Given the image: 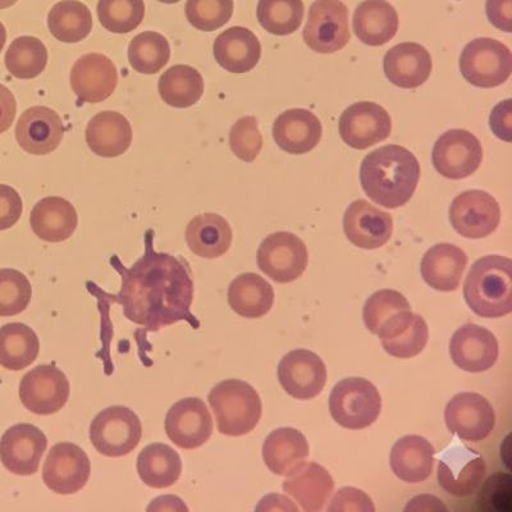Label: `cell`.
Returning <instances> with one entry per match:
<instances>
[{
	"label": "cell",
	"instance_id": "cell-1",
	"mask_svg": "<svg viewBox=\"0 0 512 512\" xmlns=\"http://www.w3.org/2000/svg\"><path fill=\"white\" fill-rule=\"evenodd\" d=\"M111 264L122 278L121 290L107 294L93 282L86 288L98 300L102 319L107 318L113 304L122 306L123 315L141 327L140 340L181 320L198 329L200 322L191 313L194 281L185 259L154 250V231L145 233V253L131 268H126L117 255Z\"/></svg>",
	"mask_w": 512,
	"mask_h": 512
},
{
	"label": "cell",
	"instance_id": "cell-2",
	"mask_svg": "<svg viewBox=\"0 0 512 512\" xmlns=\"http://www.w3.org/2000/svg\"><path fill=\"white\" fill-rule=\"evenodd\" d=\"M360 181L374 203L388 209L404 207L418 187L420 164L404 146H383L364 158Z\"/></svg>",
	"mask_w": 512,
	"mask_h": 512
},
{
	"label": "cell",
	"instance_id": "cell-3",
	"mask_svg": "<svg viewBox=\"0 0 512 512\" xmlns=\"http://www.w3.org/2000/svg\"><path fill=\"white\" fill-rule=\"evenodd\" d=\"M466 304L479 317L496 319L512 312V262L488 255L472 265L464 283Z\"/></svg>",
	"mask_w": 512,
	"mask_h": 512
},
{
	"label": "cell",
	"instance_id": "cell-4",
	"mask_svg": "<svg viewBox=\"0 0 512 512\" xmlns=\"http://www.w3.org/2000/svg\"><path fill=\"white\" fill-rule=\"evenodd\" d=\"M208 401L218 431L224 436L240 437L254 431L262 418V400L249 383L240 379H227L209 392Z\"/></svg>",
	"mask_w": 512,
	"mask_h": 512
},
{
	"label": "cell",
	"instance_id": "cell-5",
	"mask_svg": "<svg viewBox=\"0 0 512 512\" xmlns=\"http://www.w3.org/2000/svg\"><path fill=\"white\" fill-rule=\"evenodd\" d=\"M329 410L341 427L358 431L376 423L381 414L382 399L377 387L368 379L346 378L333 387Z\"/></svg>",
	"mask_w": 512,
	"mask_h": 512
},
{
	"label": "cell",
	"instance_id": "cell-6",
	"mask_svg": "<svg viewBox=\"0 0 512 512\" xmlns=\"http://www.w3.org/2000/svg\"><path fill=\"white\" fill-rule=\"evenodd\" d=\"M459 64L461 75L469 84L492 89L510 79L512 53L501 41L479 38L466 45Z\"/></svg>",
	"mask_w": 512,
	"mask_h": 512
},
{
	"label": "cell",
	"instance_id": "cell-7",
	"mask_svg": "<svg viewBox=\"0 0 512 512\" xmlns=\"http://www.w3.org/2000/svg\"><path fill=\"white\" fill-rule=\"evenodd\" d=\"M143 437V425L126 406H111L100 411L90 425V441L104 456L122 457L134 451Z\"/></svg>",
	"mask_w": 512,
	"mask_h": 512
},
{
	"label": "cell",
	"instance_id": "cell-8",
	"mask_svg": "<svg viewBox=\"0 0 512 512\" xmlns=\"http://www.w3.org/2000/svg\"><path fill=\"white\" fill-rule=\"evenodd\" d=\"M305 44L314 52L336 53L351 39L349 9L341 0H315L303 32Z\"/></svg>",
	"mask_w": 512,
	"mask_h": 512
},
{
	"label": "cell",
	"instance_id": "cell-9",
	"mask_svg": "<svg viewBox=\"0 0 512 512\" xmlns=\"http://www.w3.org/2000/svg\"><path fill=\"white\" fill-rule=\"evenodd\" d=\"M308 263V248L294 233H272L259 246L258 267L274 282L296 281L303 276Z\"/></svg>",
	"mask_w": 512,
	"mask_h": 512
},
{
	"label": "cell",
	"instance_id": "cell-10",
	"mask_svg": "<svg viewBox=\"0 0 512 512\" xmlns=\"http://www.w3.org/2000/svg\"><path fill=\"white\" fill-rule=\"evenodd\" d=\"M450 222L454 230L466 239H484L500 226V204L486 191H465L452 201Z\"/></svg>",
	"mask_w": 512,
	"mask_h": 512
},
{
	"label": "cell",
	"instance_id": "cell-11",
	"mask_svg": "<svg viewBox=\"0 0 512 512\" xmlns=\"http://www.w3.org/2000/svg\"><path fill=\"white\" fill-rule=\"evenodd\" d=\"M433 166L448 180H461L478 171L483 160L482 144L466 130H450L434 144Z\"/></svg>",
	"mask_w": 512,
	"mask_h": 512
},
{
	"label": "cell",
	"instance_id": "cell-12",
	"mask_svg": "<svg viewBox=\"0 0 512 512\" xmlns=\"http://www.w3.org/2000/svg\"><path fill=\"white\" fill-rule=\"evenodd\" d=\"M70 397V382L56 365H39L25 374L20 384L22 405L32 414L53 415Z\"/></svg>",
	"mask_w": 512,
	"mask_h": 512
},
{
	"label": "cell",
	"instance_id": "cell-13",
	"mask_svg": "<svg viewBox=\"0 0 512 512\" xmlns=\"http://www.w3.org/2000/svg\"><path fill=\"white\" fill-rule=\"evenodd\" d=\"M89 456L75 443L61 442L50 448L43 468V480L58 495H75L89 482Z\"/></svg>",
	"mask_w": 512,
	"mask_h": 512
},
{
	"label": "cell",
	"instance_id": "cell-14",
	"mask_svg": "<svg viewBox=\"0 0 512 512\" xmlns=\"http://www.w3.org/2000/svg\"><path fill=\"white\" fill-rule=\"evenodd\" d=\"M448 431L463 441L486 440L495 429L496 415L486 397L475 392L457 393L445 410Z\"/></svg>",
	"mask_w": 512,
	"mask_h": 512
},
{
	"label": "cell",
	"instance_id": "cell-15",
	"mask_svg": "<svg viewBox=\"0 0 512 512\" xmlns=\"http://www.w3.org/2000/svg\"><path fill=\"white\" fill-rule=\"evenodd\" d=\"M486 463L482 456L463 443L447 448L438 463V483L455 497L473 495L486 477Z\"/></svg>",
	"mask_w": 512,
	"mask_h": 512
},
{
	"label": "cell",
	"instance_id": "cell-16",
	"mask_svg": "<svg viewBox=\"0 0 512 512\" xmlns=\"http://www.w3.org/2000/svg\"><path fill=\"white\" fill-rule=\"evenodd\" d=\"M390 114L377 103L360 102L347 108L340 118V135L346 145L364 150L391 135Z\"/></svg>",
	"mask_w": 512,
	"mask_h": 512
},
{
	"label": "cell",
	"instance_id": "cell-17",
	"mask_svg": "<svg viewBox=\"0 0 512 512\" xmlns=\"http://www.w3.org/2000/svg\"><path fill=\"white\" fill-rule=\"evenodd\" d=\"M47 447V436L40 428L26 423L13 425L0 440V460L8 472L29 477L38 472Z\"/></svg>",
	"mask_w": 512,
	"mask_h": 512
},
{
	"label": "cell",
	"instance_id": "cell-18",
	"mask_svg": "<svg viewBox=\"0 0 512 512\" xmlns=\"http://www.w3.org/2000/svg\"><path fill=\"white\" fill-rule=\"evenodd\" d=\"M278 379L283 390L294 399L312 400L326 386V364L313 351L294 350L280 361Z\"/></svg>",
	"mask_w": 512,
	"mask_h": 512
},
{
	"label": "cell",
	"instance_id": "cell-19",
	"mask_svg": "<svg viewBox=\"0 0 512 512\" xmlns=\"http://www.w3.org/2000/svg\"><path fill=\"white\" fill-rule=\"evenodd\" d=\"M164 428L169 440L176 446L184 450H195L212 437V415L203 400L189 397L176 402L169 409Z\"/></svg>",
	"mask_w": 512,
	"mask_h": 512
},
{
	"label": "cell",
	"instance_id": "cell-20",
	"mask_svg": "<svg viewBox=\"0 0 512 512\" xmlns=\"http://www.w3.org/2000/svg\"><path fill=\"white\" fill-rule=\"evenodd\" d=\"M498 354L500 349L496 336L478 324H465L451 338V359L465 372H487L496 364Z\"/></svg>",
	"mask_w": 512,
	"mask_h": 512
},
{
	"label": "cell",
	"instance_id": "cell-21",
	"mask_svg": "<svg viewBox=\"0 0 512 512\" xmlns=\"http://www.w3.org/2000/svg\"><path fill=\"white\" fill-rule=\"evenodd\" d=\"M71 86L82 103H100L114 93L118 72L104 54L89 53L77 59L71 70Z\"/></svg>",
	"mask_w": 512,
	"mask_h": 512
},
{
	"label": "cell",
	"instance_id": "cell-22",
	"mask_svg": "<svg viewBox=\"0 0 512 512\" xmlns=\"http://www.w3.org/2000/svg\"><path fill=\"white\" fill-rule=\"evenodd\" d=\"M347 240L356 248L376 250L391 240L393 219L390 213L382 212L368 201H354L344 217Z\"/></svg>",
	"mask_w": 512,
	"mask_h": 512
},
{
	"label": "cell",
	"instance_id": "cell-23",
	"mask_svg": "<svg viewBox=\"0 0 512 512\" xmlns=\"http://www.w3.org/2000/svg\"><path fill=\"white\" fill-rule=\"evenodd\" d=\"M64 126L56 111L43 105L22 113L16 126V140L26 153L47 155L61 145Z\"/></svg>",
	"mask_w": 512,
	"mask_h": 512
},
{
	"label": "cell",
	"instance_id": "cell-24",
	"mask_svg": "<svg viewBox=\"0 0 512 512\" xmlns=\"http://www.w3.org/2000/svg\"><path fill=\"white\" fill-rule=\"evenodd\" d=\"M384 73L393 85L401 89L419 88L431 76V54L423 45L401 43L388 50L383 59Z\"/></svg>",
	"mask_w": 512,
	"mask_h": 512
},
{
	"label": "cell",
	"instance_id": "cell-25",
	"mask_svg": "<svg viewBox=\"0 0 512 512\" xmlns=\"http://www.w3.org/2000/svg\"><path fill=\"white\" fill-rule=\"evenodd\" d=\"M322 135V123L308 109H290L283 112L273 125L274 141L283 152L290 154L312 152Z\"/></svg>",
	"mask_w": 512,
	"mask_h": 512
},
{
	"label": "cell",
	"instance_id": "cell-26",
	"mask_svg": "<svg viewBox=\"0 0 512 512\" xmlns=\"http://www.w3.org/2000/svg\"><path fill=\"white\" fill-rule=\"evenodd\" d=\"M309 450L303 433L294 428H278L265 438L263 459L273 474L291 477L306 464Z\"/></svg>",
	"mask_w": 512,
	"mask_h": 512
},
{
	"label": "cell",
	"instance_id": "cell-27",
	"mask_svg": "<svg viewBox=\"0 0 512 512\" xmlns=\"http://www.w3.org/2000/svg\"><path fill=\"white\" fill-rule=\"evenodd\" d=\"M214 57L226 71L246 73L259 63L262 45L253 31L235 26L222 32L214 41Z\"/></svg>",
	"mask_w": 512,
	"mask_h": 512
},
{
	"label": "cell",
	"instance_id": "cell-28",
	"mask_svg": "<svg viewBox=\"0 0 512 512\" xmlns=\"http://www.w3.org/2000/svg\"><path fill=\"white\" fill-rule=\"evenodd\" d=\"M30 223L39 239L47 242H63L75 233L79 216L70 201L48 196L32 209Z\"/></svg>",
	"mask_w": 512,
	"mask_h": 512
},
{
	"label": "cell",
	"instance_id": "cell-29",
	"mask_svg": "<svg viewBox=\"0 0 512 512\" xmlns=\"http://www.w3.org/2000/svg\"><path fill=\"white\" fill-rule=\"evenodd\" d=\"M85 136L91 152L103 158H117L130 149L132 127L121 113L100 112L91 118Z\"/></svg>",
	"mask_w": 512,
	"mask_h": 512
},
{
	"label": "cell",
	"instance_id": "cell-30",
	"mask_svg": "<svg viewBox=\"0 0 512 512\" xmlns=\"http://www.w3.org/2000/svg\"><path fill=\"white\" fill-rule=\"evenodd\" d=\"M468 264L464 250L452 244H437L423 256L422 276L434 290L456 291Z\"/></svg>",
	"mask_w": 512,
	"mask_h": 512
},
{
	"label": "cell",
	"instance_id": "cell-31",
	"mask_svg": "<svg viewBox=\"0 0 512 512\" xmlns=\"http://www.w3.org/2000/svg\"><path fill=\"white\" fill-rule=\"evenodd\" d=\"M436 450L431 442L420 436H405L391 451V468L402 482L422 483L431 477Z\"/></svg>",
	"mask_w": 512,
	"mask_h": 512
},
{
	"label": "cell",
	"instance_id": "cell-32",
	"mask_svg": "<svg viewBox=\"0 0 512 512\" xmlns=\"http://www.w3.org/2000/svg\"><path fill=\"white\" fill-rule=\"evenodd\" d=\"M356 36L369 47H381L395 38L399 15L386 0H364L354 13Z\"/></svg>",
	"mask_w": 512,
	"mask_h": 512
},
{
	"label": "cell",
	"instance_id": "cell-33",
	"mask_svg": "<svg viewBox=\"0 0 512 512\" xmlns=\"http://www.w3.org/2000/svg\"><path fill=\"white\" fill-rule=\"evenodd\" d=\"M185 236L192 253L205 259L221 258L232 244L230 223L216 213L200 214L191 219Z\"/></svg>",
	"mask_w": 512,
	"mask_h": 512
},
{
	"label": "cell",
	"instance_id": "cell-34",
	"mask_svg": "<svg viewBox=\"0 0 512 512\" xmlns=\"http://www.w3.org/2000/svg\"><path fill=\"white\" fill-rule=\"evenodd\" d=\"M335 482L322 465L305 464L299 472L287 477L283 491L295 498L306 512H319L331 497Z\"/></svg>",
	"mask_w": 512,
	"mask_h": 512
},
{
	"label": "cell",
	"instance_id": "cell-35",
	"mask_svg": "<svg viewBox=\"0 0 512 512\" xmlns=\"http://www.w3.org/2000/svg\"><path fill=\"white\" fill-rule=\"evenodd\" d=\"M273 303V287L259 274H240L228 287V304L242 318H262L271 312Z\"/></svg>",
	"mask_w": 512,
	"mask_h": 512
},
{
	"label": "cell",
	"instance_id": "cell-36",
	"mask_svg": "<svg viewBox=\"0 0 512 512\" xmlns=\"http://www.w3.org/2000/svg\"><path fill=\"white\" fill-rule=\"evenodd\" d=\"M137 473L150 488L171 487L181 477V457L171 446L153 443L146 446L137 457Z\"/></svg>",
	"mask_w": 512,
	"mask_h": 512
},
{
	"label": "cell",
	"instance_id": "cell-37",
	"mask_svg": "<svg viewBox=\"0 0 512 512\" xmlns=\"http://www.w3.org/2000/svg\"><path fill=\"white\" fill-rule=\"evenodd\" d=\"M40 342L34 329L24 323L0 328V365L8 370H24L38 359Z\"/></svg>",
	"mask_w": 512,
	"mask_h": 512
},
{
	"label": "cell",
	"instance_id": "cell-38",
	"mask_svg": "<svg viewBox=\"0 0 512 512\" xmlns=\"http://www.w3.org/2000/svg\"><path fill=\"white\" fill-rule=\"evenodd\" d=\"M159 94L173 108H190L204 94V79L196 68L177 64L160 76Z\"/></svg>",
	"mask_w": 512,
	"mask_h": 512
},
{
	"label": "cell",
	"instance_id": "cell-39",
	"mask_svg": "<svg viewBox=\"0 0 512 512\" xmlns=\"http://www.w3.org/2000/svg\"><path fill=\"white\" fill-rule=\"evenodd\" d=\"M48 27L54 38L62 43H79L93 30V16L79 0H62L50 9Z\"/></svg>",
	"mask_w": 512,
	"mask_h": 512
},
{
	"label": "cell",
	"instance_id": "cell-40",
	"mask_svg": "<svg viewBox=\"0 0 512 512\" xmlns=\"http://www.w3.org/2000/svg\"><path fill=\"white\" fill-rule=\"evenodd\" d=\"M48 64V50L43 41L34 36H21L13 40L6 54V67L20 80L35 79Z\"/></svg>",
	"mask_w": 512,
	"mask_h": 512
},
{
	"label": "cell",
	"instance_id": "cell-41",
	"mask_svg": "<svg viewBox=\"0 0 512 512\" xmlns=\"http://www.w3.org/2000/svg\"><path fill=\"white\" fill-rule=\"evenodd\" d=\"M171 47L162 34L145 31L135 36L128 48V61L136 72L155 75L167 66Z\"/></svg>",
	"mask_w": 512,
	"mask_h": 512
},
{
	"label": "cell",
	"instance_id": "cell-42",
	"mask_svg": "<svg viewBox=\"0 0 512 512\" xmlns=\"http://www.w3.org/2000/svg\"><path fill=\"white\" fill-rule=\"evenodd\" d=\"M304 12L303 0H259L256 17L264 30L287 36L299 30Z\"/></svg>",
	"mask_w": 512,
	"mask_h": 512
},
{
	"label": "cell",
	"instance_id": "cell-43",
	"mask_svg": "<svg viewBox=\"0 0 512 512\" xmlns=\"http://www.w3.org/2000/svg\"><path fill=\"white\" fill-rule=\"evenodd\" d=\"M100 24L114 34H128L141 25L145 17L144 0H99Z\"/></svg>",
	"mask_w": 512,
	"mask_h": 512
},
{
	"label": "cell",
	"instance_id": "cell-44",
	"mask_svg": "<svg viewBox=\"0 0 512 512\" xmlns=\"http://www.w3.org/2000/svg\"><path fill=\"white\" fill-rule=\"evenodd\" d=\"M429 329L423 317L413 314L410 322L402 327L395 336L382 340L387 354L397 359H410L419 355L428 344Z\"/></svg>",
	"mask_w": 512,
	"mask_h": 512
},
{
	"label": "cell",
	"instance_id": "cell-45",
	"mask_svg": "<svg viewBox=\"0 0 512 512\" xmlns=\"http://www.w3.org/2000/svg\"><path fill=\"white\" fill-rule=\"evenodd\" d=\"M404 310H411V306L406 297L400 294L399 291H377L376 294L369 297L364 305L363 318L365 327L368 328L369 332L377 336L388 320L404 312Z\"/></svg>",
	"mask_w": 512,
	"mask_h": 512
},
{
	"label": "cell",
	"instance_id": "cell-46",
	"mask_svg": "<svg viewBox=\"0 0 512 512\" xmlns=\"http://www.w3.org/2000/svg\"><path fill=\"white\" fill-rule=\"evenodd\" d=\"M32 287L24 273L0 269V317H13L30 305Z\"/></svg>",
	"mask_w": 512,
	"mask_h": 512
},
{
	"label": "cell",
	"instance_id": "cell-47",
	"mask_svg": "<svg viewBox=\"0 0 512 512\" xmlns=\"http://www.w3.org/2000/svg\"><path fill=\"white\" fill-rule=\"evenodd\" d=\"M233 8V0H187L185 13L195 29L212 32L230 22Z\"/></svg>",
	"mask_w": 512,
	"mask_h": 512
},
{
	"label": "cell",
	"instance_id": "cell-48",
	"mask_svg": "<svg viewBox=\"0 0 512 512\" xmlns=\"http://www.w3.org/2000/svg\"><path fill=\"white\" fill-rule=\"evenodd\" d=\"M230 146L233 154L242 162H254L263 148V136L259 122L253 116L240 118L230 131Z\"/></svg>",
	"mask_w": 512,
	"mask_h": 512
},
{
	"label": "cell",
	"instance_id": "cell-49",
	"mask_svg": "<svg viewBox=\"0 0 512 512\" xmlns=\"http://www.w3.org/2000/svg\"><path fill=\"white\" fill-rule=\"evenodd\" d=\"M511 477L509 474H495L480 489L478 504L486 510H509Z\"/></svg>",
	"mask_w": 512,
	"mask_h": 512
},
{
	"label": "cell",
	"instance_id": "cell-50",
	"mask_svg": "<svg viewBox=\"0 0 512 512\" xmlns=\"http://www.w3.org/2000/svg\"><path fill=\"white\" fill-rule=\"evenodd\" d=\"M331 512H374L376 507L373 505L372 498L367 493L354 487L341 488L332 498L331 505L328 506Z\"/></svg>",
	"mask_w": 512,
	"mask_h": 512
},
{
	"label": "cell",
	"instance_id": "cell-51",
	"mask_svg": "<svg viewBox=\"0 0 512 512\" xmlns=\"http://www.w3.org/2000/svg\"><path fill=\"white\" fill-rule=\"evenodd\" d=\"M22 209L20 194L11 186L0 185V231L9 230L20 221Z\"/></svg>",
	"mask_w": 512,
	"mask_h": 512
},
{
	"label": "cell",
	"instance_id": "cell-52",
	"mask_svg": "<svg viewBox=\"0 0 512 512\" xmlns=\"http://www.w3.org/2000/svg\"><path fill=\"white\" fill-rule=\"evenodd\" d=\"M493 134L498 139L511 143L512 140V100L507 99L505 102L497 104L491 113L489 120Z\"/></svg>",
	"mask_w": 512,
	"mask_h": 512
},
{
	"label": "cell",
	"instance_id": "cell-53",
	"mask_svg": "<svg viewBox=\"0 0 512 512\" xmlns=\"http://www.w3.org/2000/svg\"><path fill=\"white\" fill-rule=\"evenodd\" d=\"M488 21L498 30L512 31V0H487Z\"/></svg>",
	"mask_w": 512,
	"mask_h": 512
},
{
	"label": "cell",
	"instance_id": "cell-54",
	"mask_svg": "<svg viewBox=\"0 0 512 512\" xmlns=\"http://www.w3.org/2000/svg\"><path fill=\"white\" fill-rule=\"evenodd\" d=\"M17 103L12 91L0 84V134L8 131L15 121Z\"/></svg>",
	"mask_w": 512,
	"mask_h": 512
},
{
	"label": "cell",
	"instance_id": "cell-55",
	"mask_svg": "<svg viewBox=\"0 0 512 512\" xmlns=\"http://www.w3.org/2000/svg\"><path fill=\"white\" fill-rule=\"evenodd\" d=\"M6 41H7L6 27L3 26L2 22H0V52H2L4 45H6Z\"/></svg>",
	"mask_w": 512,
	"mask_h": 512
},
{
	"label": "cell",
	"instance_id": "cell-56",
	"mask_svg": "<svg viewBox=\"0 0 512 512\" xmlns=\"http://www.w3.org/2000/svg\"><path fill=\"white\" fill-rule=\"evenodd\" d=\"M17 2L18 0H0V9H6L15 6Z\"/></svg>",
	"mask_w": 512,
	"mask_h": 512
},
{
	"label": "cell",
	"instance_id": "cell-57",
	"mask_svg": "<svg viewBox=\"0 0 512 512\" xmlns=\"http://www.w3.org/2000/svg\"><path fill=\"white\" fill-rule=\"evenodd\" d=\"M158 2L164 3V4H176L178 2H181V0H158Z\"/></svg>",
	"mask_w": 512,
	"mask_h": 512
}]
</instances>
